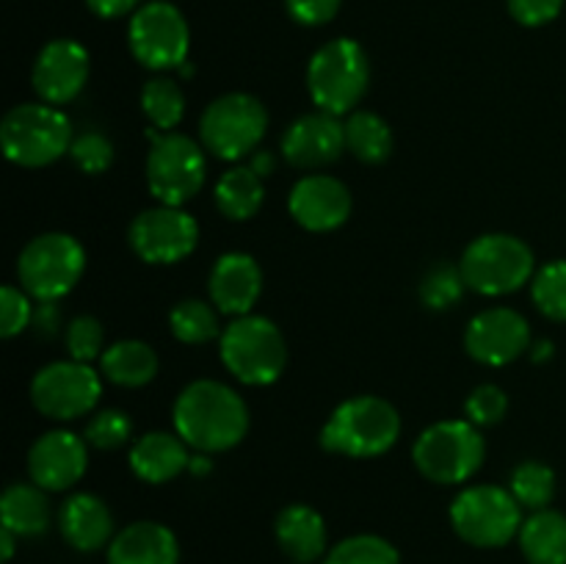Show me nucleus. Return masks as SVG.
<instances>
[{
	"mask_svg": "<svg viewBox=\"0 0 566 564\" xmlns=\"http://www.w3.org/2000/svg\"><path fill=\"white\" fill-rule=\"evenodd\" d=\"M130 50L147 70H180L186 64L188 22L177 6L166 0L142 6L130 20Z\"/></svg>",
	"mask_w": 566,
	"mask_h": 564,
	"instance_id": "f8f14e48",
	"label": "nucleus"
},
{
	"mask_svg": "<svg viewBox=\"0 0 566 564\" xmlns=\"http://www.w3.org/2000/svg\"><path fill=\"white\" fill-rule=\"evenodd\" d=\"M324 564H401L396 547L376 534H357L337 542Z\"/></svg>",
	"mask_w": 566,
	"mask_h": 564,
	"instance_id": "473e14b6",
	"label": "nucleus"
},
{
	"mask_svg": "<svg viewBox=\"0 0 566 564\" xmlns=\"http://www.w3.org/2000/svg\"><path fill=\"white\" fill-rule=\"evenodd\" d=\"M551 354H553V343H551V341H542L539 346H536V352H534V359H536V363H542V359H545V357H551Z\"/></svg>",
	"mask_w": 566,
	"mask_h": 564,
	"instance_id": "09e8293b",
	"label": "nucleus"
},
{
	"mask_svg": "<svg viewBox=\"0 0 566 564\" xmlns=\"http://www.w3.org/2000/svg\"><path fill=\"white\" fill-rule=\"evenodd\" d=\"M33 324L39 326V330H48V335L53 332L55 326V304L53 302H42V307L33 313Z\"/></svg>",
	"mask_w": 566,
	"mask_h": 564,
	"instance_id": "c03bdc74",
	"label": "nucleus"
},
{
	"mask_svg": "<svg viewBox=\"0 0 566 564\" xmlns=\"http://www.w3.org/2000/svg\"><path fill=\"white\" fill-rule=\"evenodd\" d=\"M105 379L122 387H144L158 374V354L144 341H119L99 357Z\"/></svg>",
	"mask_w": 566,
	"mask_h": 564,
	"instance_id": "bb28decb",
	"label": "nucleus"
},
{
	"mask_svg": "<svg viewBox=\"0 0 566 564\" xmlns=\"http://www.w3.org/2000/svg\"><path fill=\"white\" fill-rule=\"evenodd\" d=\"M453 531L475 547H503L523 529V512L512 490L495 484L468 487L451 503Z\"/></svg>",
	"mask_w": 566,
	"mask_h": 564,
	"instance_id": "1a4fd4ad",
	"label": "nucleus"
},
{
	"mask_svg": "<svg viewBox=\"0 0 566 564\" xmlns=\"http://www.w3.org/2000/svg\"><path fill=\"white\" fill-rule=\"evenodd\" d=\"M188 468L193 470V473H199V476H205L210 470V459L208 457H193L191 459V464H188Z\"/></svg>",
	"mask_w": 566,
	"mask_h": 564,
	"instance_id": "de8ad7c7",
	"label": "nucleus"
},
{
	"mask_svg": "<svg viewBox=\"0 0 566 564\" xmlns=\"http://www.w3.org/2000/svg\"><path fill=\"white\" fill-rule=\"evenodd\" d=\"M293 564H298V562H293Z\"/></svg>",
	"mask_w": 566,
	"mask_h": 564,
	"instance_id": "8fccbe9b",
	"label": "nucleus"
},
{
	"mask_svg": "<svg viewBox=\"0 0 566 564\" xmlns=\"http://www.w3.org/2000/svg\"><path fill=\"white\" fill-rule=\"evenodd\" d=\"M269 114L258 97L243 92L224 94L205 108L199 133H202L205 149L224 160H238L252 155L263 142Z\"/></svg>",
	"mask_w": 566,
	"mask_h": 564,
	"instance_id": "9d476101",
	"label": "nucleus"
},
{
	"mask_svg": "<svg viewBox=\"0 0 566 564\" xmlns=\"http://www.w3.org/2000/svg\"><path fill=\"white\" fill-rule=\"evenodd\" d=\"M0 144L11 164L28 169L50 166L72 147L70 119L50 103L17 105L3 116Z\"/></svg>",
	"mask_w": 566,
	"mask_h": 564,
	"instance_id": "39448f33",
	"label": "nucleus"
},
{
	"mask_svg": "<svg viewBox=\"0 0 566 564\" xmlns=\"http://www.w3.org/2000/svg\"><path fill=\"white\" fill-rule=\"evenodd\" d=\"M287 208L304 230L329 232L352 216V191L332 175H307L293 186Z\"/></svg>",
	"mask_w": 566,
	"mask_h": 564,
	"instance_id": "6ab92c4d",
	"label": "nucleus"
},
{
	"mask_svg": "<svg viewBox=\"0 0 566 564\" xmlns=\"http://www.w3.org/2000/svg\"><path fill=\"white\" fill-rule=\"evenodd\" d=\"M531 296L545 318L566 321V260H553L536 271Z\"/></svg>",
	"mask_w": 566,
	"mask_h": 564,
	"instance_id": "72a5a7b5",
	"label": "nucleus"
},
{
	"mask_svg": "<svg viewBox=\"0 0 566 564\" xmlns=\"http://www.w3.org/2000/svg\"><path fill=\"white\" fill-rule=\"evenodd\" d=\"M534 252L523 238L490 232L464 249L459 269L468 288L481 296H506L534 276Z\"/></svg>",
	"mask_w": 566,
	"mask_h": 564,
	"instance_id": "423d86ee",
	"label": "nucleus"
},
{
	"mask_svg": "<svg viewBox=\"0 0 566 564\" xmlns=\"http://www.w3.org/2000/svg\"><path fill=\"white\" fill-rule=\"evenodd\" d=\"M70 155L86 175H99V171L108 169L111 160H114V147H111V142L103 133L92 130L83 133V136H77L75 142H72Z\"/></svg>",
	"mask_w": 566,
	"mask_h": 564,
	"instance_id": "58836bf2",
	"label": "nucleus"
},
{
	"mask_svg": "<svg viewBox=\"0 0 566 564\" xmlns=\"http://www.w3.org/2000/svg\"><path fill=\"white\" fill-rule=\"evenodd\" d=\"M147 155V186L160 205H177L199 194L205 182V155L193 138L182 133H155Z\"/></svg>",
	"mask_w": 566,
	"mask_h": 564,
	"instance_id": "9b49d317",
	"label": "nucleus"
},
{
	"mask_svg": "<svg viewBox=\"0 0 566 564\" xmlns=\"http://www.w3.org/2000/svg\"><path fill=\"white\" fill-rule=\"evenodd\" d=\"M210 299L227 315H249L263 291V271L247 252H227L210 271Z\"/></svg>",
	"mask_w": 566,
	"mask_h": 564,
	"instance_id": "aec40b11",
	"label": "nucleus"
},
{
	"mask_svg": "<svg viewBox=\"0 0 566 564\" xmlns=\"http://www.w3.org/2000/svg\"><path fill=\"white\" fill-rule=\"evenodd\" d=\"M142 108L158 130L171 133V127L180 125L182 114H186V97H182V88L177 86V81L153 77L142 88Z\"/></svg>",
	"mask_w": 566,
	"mask_h": 564,
	"instance_id": "c756f323",
	"label": "nucleus"
},
{
	"mask_svg": "<svg viewBox=\"0 0 566 564\" xmlns=\"http://www.w3.org/2000/svg\"><path fill=\"white\" fill-rule=\"evenodd\" d=\"M484 437L470 420H440L418 437L412 459L434 484H462L484 464Z\"/></svg>",
	"mask_w": 566,
	"mask_h": 564,
	"instance_id": "0eeeda50",
	"label": "nucleus"
},
{
	"mask_svg": "<svg viewBox=\"0 0 566 564\" xmlns=\"http://www.w3.org/2000/svg\"><path fill=\"white\" fill-rule=\"evenodd\" d=\"M199 227L193 216L177 205L144 210L130 224V247L147 263H177L197 249Z\"/></svg>",
	"mask_w": 566,
	"mask_h": 564,
	"instance_id": "4468645a",
	"label": "nucleus"
},
{
	"mask_svg": "<svg viewBox=\"0 0 566 564\" xmlns=\"http://www.w3.org/2000/svg\"><path fill=\"white\" fill-rule=\"evenodd\" d=\"M103 393L97 370L88 363H50L33 376L31 401L42 415L53 420H75L92 412Z\"/></svg>",
	"mask_w": 566,
	"mask_h": 564,
	"instance_id": "ddd939ff",
	"label": "nucleus"
},
{
	"mask_svg": "<svg viewBox=\"0 0 566 564\" xmlns=\"http://www.w3.org/2000/svg\"><path fill=\"white\" fill-rule=\"evenodd\" d=\"M343 149H346V125L326 111L298 116L282 136V153L296 169H321L335 164Z\"/></svg>",
	"mask_w": 566,
	"mask_h": 564,
	"instance_id": "f3484780",
	"label": "nucleus"
},
{
	"mask_svg": "<svg viewBox=\"0 0 566 564\" xmlns=\"http://www.w3.org/2000/svg\"><path fill=\"white\" fill-rule=\"evenodd\" d=\"M464 285H468V282H464L462 269L440 263L423 276V282H420V299H423L426 307L448 310L462 299Z\"/></svg>",
	"mask_w": 566,
	"mask_h": 564,
	"instance_id": "f704fd0d",
	"label": "nucleus"
},
{
	"mask_svg": "<svg viewBox=\"0 0 566 564\" xmlns=\"http://www.w3.org/2000/svg\"><path fill=\"white\" fill-rule=\"evenodd\" d=\"M175 429L197 451H230L247 437L249 407L221 382H191L175 404Z\"/></svg>",
	"mask_w": 566,
	"mask_h": 564,
	"instance_id": "f257e3e1",
	"label": "nucleus"
},
{
	"mask_svg": "<svg viewBox=\"0 0 566 564\" xmlns=\"http://www.w3.org/2000/svg\"><path fill=\"white\" fill-rule=\"evenodd\" d=\"M401 435V415L379 396H357L343 401L321 431V446L354 459L381 457Z\"/></svg>",
	"mask_w": 566,
	"mask_h": 564,
	"instance_id": "f03ea898",
	"label": "nucleus"
},
{
	"mask_svg": "<svg viewBox=\"0 0 566 564\" xmlns=\"http://www.w3.org/2000/svg\"><path fill=\"white\" fill-rule=\"evenodd\" d=\"M520 547L531 564H566V514L539 509L523 520Z\"/></svg>",
	"mask_w": 566,
	"mask_h": 564,
	"instance_id": "393cba45",
	"label": "nucleus"
},
{
	"mask_svg": "<svg viewBox=\"0 0 566 564\" xmlns=\"http://www.w3.org/2000/svg\"><path fill=\"white\" fill-rule=\"evenodd\" d=\"M86 269V252L81 241L66 232L36 236L17 260L22 291L39 302H55L66 296Z\"/></svg>",
	"mask_w": 566,
	"mask_h": 564,
	"instance_id": "6e6552de",
	"label": "nucleus"
},
{
	"mask_svg": "<svg viewBox=\"0 0 566 564\" xmlns=\"http://www.w3.org/2000/svg\"><path fill=\"white\" fill-rule=\"evenodd\" d=\"M562 6L564 0H509V11H512L514 20L528 28H539L553 22L558 17V11H562Z\"/></svg>",
	"mask_w": 566,
	"mask_h": 564,
	"instance_id": "a19ab883",
	"label": "nucleus"
},
{
	"mask_svg": "<svg viewBox=\"0 0 566 564\" xmlns=\"http://www.w3.org/2000/svg\"><path fill=\"white\" fill-rule=\"evenodd\" d=\"M0 518L17 536H39L50 525V501L39 484H11L0 498Z\"/></svg>",
	"mask_w": 566,
	"mask_h": 564,
	"instance_id": "a878e982",
	"label": "nucleus"
},
{
	"mask_svg": "<svg viewBox=\"0 0 566 564\" xmlns=\"http://www.w3.org/2000/svg\"><path fill=\"white\" fill-rule=\"evenodd\" d=\"M370 83V61L354 39H332L310 59L307 88L318 111L348 114L365 97Z\"/></svg>",
	"mask_w": 566,
	"mask_h": 564,
	"instance_id": "7ed1b4c3",
	"label": "nucleus"
},
{
	"mask_svg": "<svg viewBox=\"0 0 566 564\" xmlns=\"http://www.w3.org/2000/svg\"><path fill=\"white\" fill-rule=\"evenodd\" d=\"M31 321H33V307L28 293L14 285H6L3 291H0V335L3 337L20 335Z\"/></svg>",
	"mask_w": 566,
	"mask_h": 564,
	"instance_id": "ea45409f",
	"label": "nucleus"
},
{
	"mask_svg": "<svg viewBox=\"0 0 566 564\" xmlns=\"http://www.w3.org/2000/svg\"><path fill=\"white\" fill-rule=\"evenodd\" d=\"M263 177L252 166H235V169L224 171L219 186H216V205L232 221L252 219L260 205H263Z\"/></svg>",
	"mask_w": 566,
	"mask_h": 564,
	"instance_id": "cd10ccee",
	"label": "nucleus"
},
{
	"mask_svg": "<svg viewBox=\"0 0 566 564\" xmlns=\"http://www.w3.org/2000/svg\"><path fill=\"white\" fill-rule=\"evenodd\" d=\"M276 542L287 558L298 564H313L326 553V523L307 503L285 506L276 518Z\"/></svg>",
	"mask_w": 566,
	"mask_h": 564,
	"instance_id": "b1692460",
	"label": "nucleus"
},
{
	"mask_svg": "<svg viewBox=\"0 0 566 564\" xmlns=\"http://www.w3.org/2000/svg\"><path fill=\"white\" fill-rule=\"evenodd\" d=\"M512 495L520 506H528L534 512L547 509V503L556 495V473L542 462H523L512 473Z\"/></svg>",
	"mask_w": 566,
	"mask_h": 564,
	"instance_id": "2f4dec72",
	"label": "nucleus"
},
{
	"mask_svg": "<svg viewBox=\"0 0 566 564\" xmlns=\"http://www.w3.org/2000/svg\"><path fill=\"white\" fill-rule=\"evenodd\" d=\"M103 324L94 315H77L66 326V348L77 363H92L94 357H103Z\"/></svg>",
	"mask_w": 566,
	"mask_h": 564,
	"instance_id": "c9c22d12",
	"label": "nucleus"
},
{
	"mask_svg": "<svg viewBox=\"0 0 566 564\" xmlns=\"http://www.w3.org/2000/svg\"><path fill=\"white\" fill-rule=\"evenodd\" d=\"M169 326L171 335L177 341L188 343V346H199V343H210L213 337H219V315L210 307L208 302H199V299H186V302L177 304L169 313Z\"/></svg>",
	"mask_w": 566,
	"mask_h": 564,
	"instance_id": "7c9ffc66",
	"label": "nucleus"
},
{
	"mask_svg": "<svg viewBox=\"0 0 566 564\" xmlns=\"http://www.w3.org/2000/svg\"><path fill=\"white\" fill-rule=\"evenodd\" d=\"M108 564H180V545L166 525L142 520L114 536Z\"/></svg>",
	"mask_w": 566,
	"mask_h": 564,
	"instance_id": "4be33fe9",
	"label": "nucleus"
},
{
	"mask_svg": "<svg viewBox=\"0 0 566 564\" xmlns=\"http://www.w3.org/2000/svg\"><path fill=\"white\" fill-rule=\"evenodd\" d=\"M285 3L293 20L302 25H326L329 20H335L343 0H285Z\"/></svg>",
	"mask_w": 566,
	"mask_h": 564,
	"instance_id": "79ce46f5",
	"label": "nucleus"
},
{
	"mask_svg": "<svg viewBox=\"0 0 566 564\" xmlns=\"http://www.w3.org/2000/svg\"><path fill=\"white\" fill-rule=\"evenodd\" d=\"M221 359L238 382L271 385L287 365V343L280 326L263 315H238L221 332Z\"/></svg>",
	"mask_w": 566,
	"mask_h": 564,
	"instance_id": "20e7f679",
	"label": "nucleus"
},
{
	"mask_svg": "<svg viewBox=\"0 0 566 564\" xmlns=\"http://www.w3.org/2000/svg\"><path fill=\"white\" fill-rule=\"evenodd\" d=\"M252 166L254 171H258L260 177H265V175H271V171H274V155H269V153H252Z\"/></svg>",
	"mask_w": 566,
	"mask_h": 564,
	"instance_id": "a18cd8bd",
	"label": "nucleus"
},
{
	"mask_svg": "<svg viewBox=\"0 0 566 564\" xmlns=\"http://www.w3.org/2000/svg\"><path fill=\"white\" fill-rule=\"evenodd\" d=\"M138 3H142V0H86L88 9H92L97 17H103V20H114V17L130 14Z\"/></svg>",
	"mask_w": 566,
	"mask_h": 564,
	"instance_id": "37998d69",
	"label": "nucleus"
},
{
	"mask_svg": "<svg viewBox=\"0 0 566 564\" xmlns=\"http://www.w3.org/2000/svg\"><path fill=\"white\" fill-rule=\"evenodd\" d=\"M509 409L506 393L497 385H479L464 401L468 420L475 426H495L501 424Z\"/></svg>",
	"mask_w": 566,
	"mask_h": 564,
	"instance_id": "4c0bfd02",
	"label": "nucleus"
},
{
	"mask_svg": "<svg viewBox=\"0 0 566 564\" xmlns=\"http://www.w3.org/2000/svg\"><path fill=\"white\" fill-rule=\"evenodd\" d=\"M133 424L122 409H103L86 426V440L99 451H111L130 440Z\"/></svg>",
	"mask_w": 566,
	"mask_h": 564,
	"instance_id": "e433bc0d",
	"label": "nucleus"
},
{
	"mask_svg": "<svg viewBox=\"0 0 566 564\" xmlns=\"http://www.w3.org/2000/svg\"><path fill=\"white\" fill-rule=\"evenodd\" d=\"M531 346V326L517 310L490 307L470 321L464 348L475 363L509 365Z\"/></svg>",
	"mask_w": 566,
	"mask_h": 564,
	"instance_id": "2eb2a0df",
	"label": "nucleus"
},
{
	"mask_svg": "<svg viewBox=\"0 0 566 564\" xmlns=\"http://www.w3.org/2000/svg\"><path fill=\"white\" fill-rule=\"evenodd\" d=\"M14 531L9 529H0V545H3V562H11L14 556Z\"/></svg>",
	"mask_w": 566,
	"mask_h": 564,
	"instance_id": "49530a36",
	"label": "nucleus"
},
{
	"mask_svg": "<svg viewBox=\"0 0 566 564\" xmlns=\"http://www.w3.org/2000/svg\"><path fill=\"white\" fill-rule=\"evenodd\" d=\"M346 149L363 164H385L392 155V130L374 111H354L346 122Z\"/></svg>",
	"mask_w": 566,
	"mask_h": 564,
	"instance_id": "c85d7f7f",
	"label": "nucleus"
},
{
	"mask_svg": "<svg viewBox=\"0 0 566 564\" xmlns=\"http://www.w3.org/2000/svg\"><path fill=\"white\" fill-rule=\"evenodd\" d=\"M88 81V53L75 39L44 44L33 64V88L42 103L64 105L83 92Z\"/></svg>",
	"mask_w": 566,
	"mask_h": 564,
	"instance_id": "dca6fc26",
	"label": "nucleus"
},
{
	"mask_svg": "<svg viewBox=\"0 0 566 564\" xmlns=\"http://www.w3.org/2000/svg\"><path fill=\"white\" fill-rule=\"evenodd\" d=\"M59 525L64 540L75 551L92 553L114 542V514L103 498L92 492H77L64 501L59 512Z\"/></svg>",
	"mask_w": 566,
	"mask_h": 564,
	"instance_id": "412c9836",
	"label": "nucleus"
},
{
	"mask_svg": "<svg viewBox=\"0 0 566 564\" xmlns=\"http://www.w3.org/2000/svg\"><path fill=\"white\" fill-rule=\"evenodd\" d=\"M191 464L188 457V442L180 435L169 431H149L133 446L130 468L133 473L149 484H164L180 476Z\"/></svg>",
	"mask_w": 566,
	"mask_h": 564,
	"instance_id": "5701e85b",
	"label": "nucleus"
},
{
	"mask_svg": "<svg viewBox=\"0 0 566 564\" xmlns=\"http://www.w3.org/2000/svg\"><path fill=\"white\" fill-rule=\"evenodd\" d=\"M88 468L86 442L72 431H48L28 451V473L42 490H70Z\"/></svg>",
	"mask_w": 566,
	"mask_h": 564,
	"instance_id": "a211bd4d",
	"label": "nucleus"
}]
</instances>
